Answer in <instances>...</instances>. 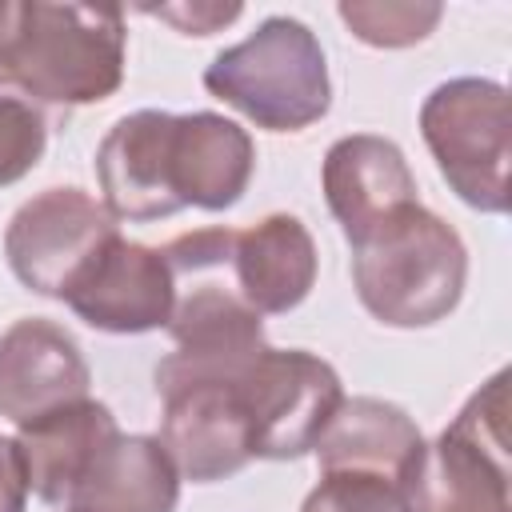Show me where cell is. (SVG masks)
Listing matches in <instances>:
<instances>
[{
  "label": "cell",
  "instance_id": "obj_10",
  "mask_svg": "<svg viewBox=\"0 0 512 512\" xmlns=\"http://www.w3.org/2000/svg\"><path fill=\"white\" fill-rule=\"evenodd\" d=\"M248 368V364H244ZM164 400L160 448L176 464L180 480L216 484L236 476L252 460L248 412L232 380H184L156 392Z\"/></svg>",
  "mask_w": 512,
  "mask_h": 512
},
{
  "label": "cell",
  "instance_id": "obj_5",
  "mask_svg": "<svg viewBox=\"0 0 512 512\" xmlns=\"http://www.w3.org/2000/svg\"><path fill=\"white\" fill-rule=\"evenodd\" d=\"M420 136L444 184L476 212H508L512 116L508 88L488 76H456L436 84L420 104Z\"/></svg>",
  "mask_w": 512,
  "mask_h": 512
},
{
  "label": "cell",
  "instance_id": "obj_12",
  "mask_svg": "<svg viewBox=\"0 0 512 512\" xmlns=\"http://www.w3.org/2000/svg\"><path fill=\"white\" fill-rule=\"evenodd\" d=\"M320 184H324L328 212L336 216L348 248H356L368 232H376L400 208L420 204L416 176L404 160V148L372 132L340 136L324 152Z\"/></svg>",
  "mask_w": 512,
  "mask_h": 512
},
{
  "label": "cell",
  "instance_id": "obj_24",
  "mask_svg": "<svg viewBox=\"0 0 512 512\" xmlns=\"http://www.w3.org/2000/svg\"><path fill=\"white\" fill-rule=\"evenodd\" d=\"M64 512H72V508H64Z\"/></svg>",
  "mask_w": 512,
  "mask_h": 512
},
{
  "label": "cell",
  "instance_id": "obj_16",
  "mask_svg": "<svg viewBox=\"0 0 512 512\" xmlns=\"http://www.w3.org/2000/svg\"><path fill=\"white\" fill-rule=\"evenodd\" d=\"M116 436H120V424H116L112 408L92 396L20 424L16 444L24 456L28 492H36L44 504L64 508L72 500L76 484L96 464V456Z\"/></svg>",
  "mask_w": 512,
  "mask_h": 512
},
{
  "label": "cell",
  "instance_id": "obj_1",
  "mask_svg": "<svg viewBox=\"0 0 512 512\" xmlns=\"http://www.w3.org/2000/svg\"><path fill=\"white\" fill-rule=\"evenodd\" d=\"M128 28L112 4L0 0V88L36 108H84L124 84Z\"/></svg>",
  "mask_w": 512,
  "mask_h": 512
},
{
  "label": "cell",
  "instance_id": "obj_20",
  "mask_svg": "<svg viewBox=\"0 0 512 512\" xmlns=\"http://www.w3.org/2000/svg\"><path fill=\"white\" fill-rule=\"evenodd\" d=\"M48 148V120L28 96L0 88V188L20 184Z\"/></svg>",
  "mask_w": 512,
  "mask_h": 512
},
{
  "label": "cell",
  "instance_id": "obj_18",
  "mask_svg": "<svg viewBox=\"0 0 512 512\" xmlns=\"http://www.w3.org/2000/svg\"><path fill=\"white\" fill-rule=\"evenodd\" d=\"M180 472L156 436H116L64 508L72 512H176Z\"/></svg>",
  "mask_w": 512,
  "mask_h": 512
},
{
  "label": "cell",
  "instance_id": "obj_8",
  "mask_svg": "<svg viewBox=\"0 0 512 512\" xmlns=\"http://www.w3.org/2000/svg\"><path fill=\"white\" fill-rule=\"evenodd\" d=\"M112 236H120V224L104 200L76 184H60L36 192L12 212L4 228V260L28 292L60 300L76 272Z\"/></svg>",
  "mask_w": 512,
  "mask_h": 512
},
{
  "label": "cell",
  "instance_id": "obj_6",
  "mask_svg": "<svg viewBox=\"0 0 512 512\" xmlns=\"http://www.w3.org/2000/svg\"><path fill=\"white\" fill-rule=\"evenodd\" d=\"M252 460H300L316 448L328 416L344 400L340 372L304 348H260L236 376Z\"/></svg>",
  "mask_w": 512,
  "mask_h": 512
},
{
  "label": "cell",
  "instance_id": "obj_9",
  "mask_svg": "<svg viewBox=\"0 0 512 512\" xmlns=\"http://www.w3.org/2000/svg\"><path fill=\"white\" fill-rule=\"evenodd\" d=\"M88 328L112 336H140L168 328L172 272L160 248L112 236L60 296Z\"/></svg>",
  "mask_w": 512,
  "mask_h": 512
},
{
  "label": "cell",
  "instance_id": "obj_17",
  "mask_svg": "<svg viewBox=\"0 0 512 512\" xmlns=\"http://www.w3.org/2000/svg\"><path fill=\"white\" fill-rule=\"evenodd\" d=\"M420 444V424L400 404L380 396H344L312 452L320 472H368L396 484Z\"/></svg>",
  "mask_w": 512,
  "mask_h": 512
},
{
  "label": "cell",
  "instance_id": "obj_19",
  "mask_svg": "<svg viewBox=\"0 0 512 512\" xmlns=\"http://www.w3.org/2000/svg\"><path fill=\"white\" fill-rule=\"evenodd\" d=\"M336 16L348 24V32L372 48H412L428 40L444 16V4L436 0H340Z\"/></svg>",
  "mask_w": 512,
  "mask_h": 512
},
{
  "label": "cell",
  "instance_id": "obj_7",
  "mask_svg": "<svg viewBox=\"0 0 512 512\" xmlns=\"http://www.w3.org/2000/svg\"><path fill=\"white\" fill-rule=\"evenodd\" d=\"M232 240L236 228H196L160 248L172 272L168 336L176 348L220 352L264 340V320L248 308L236 284Z\"/></svg>",
  "mask_w": 512,
  "mask_h": 512
},
{
  "label": "cell",
  "instance_id": "obj_15",
  "mask_svg": "<svg viewBox=\"0 0 512 512\" xmlns=\"http://www.w3.org/2000/svg\"><path fill=\"white\" fill-rule=\"evenodd\" d=\"M232 268L248 308L260 316H280L308 300L320 272V256L300 216L272 212L248 228H236Z\"/></svg>",
  "mask_w": 512,
  "mask_h": 512
},
{
  "label": "cell",
  "instance_id": "obj_21",
  "mask_svg": "<svg viewBox=\"0 0 512 512\" xmlns=\"http://www.w3.org/2000/svg\"><path fill=\"white\" fill-rule=\"evenodd\" d=\"M300 512H404L400 488L368 472H320Z\"/></svg>",
  "mask_w": 512,
  "mask_h": 512
},
{
  "label": "cell",
  "instance_id": "obj_23",
  "mask_svg": "<svg viewBox=\"0 0 512 512\" xmlns=\"http://www.w3.org/2000/svg\"><path fill=\"white\" fill-rule=\"evenodd\" d=\"M28 508V472L16 436H0V512Z\"/></svg>",
  "mask_w": 512,
  "mask_h": 512
},
{
  "label": "cell",
  "instance_id": "obj_2",
  "mask_svg": "<svg viewBox=\"0 0 512 512\" xmlns=\"http://www.w3.org/2000/svg\"><path fill=\"white\" fill-rule=\"evenodd\" d=\"M468 284L460 232L424 204L400 208L352 248V288L388 328H432L448 320Z\"/></svg>",
  "mask_w": 512,
  "mask_h": 512
},
{
  "label": "cell",
  "instance_id": "obj_11",
  "mask_svg": "<svg viewBox=\"0 0 512 512\" xmlns=\"http://www.w3.org/2000/svg\"><path fill=\"white\" fill-rule=\"evenodd\" d=\"M92 368L80 340L48 320L24 316L0 336V416L16 428L64 404L88 400Z\"/></svg>",
  "mask_w": 512,
  "mask_h": 512
},
{
  "label": "cell",
  "instance_id": "obj_22",
  "mask_svg": "<svg viewBox=\"0 0 512 512\" xmlns=\"http://www.w3.org/2000/svg\"><path fill=\"white\" fill-rule=\"evenodd\" d=\"M156 20H168L176 32L184 36H212L220 28H228L232 20H240V4H212V0H196V4H160V8H140Z\"/></svg>",
  "mask_w": 512,
  "mask_h": 512
},
{
  "label": "cell",
  "instance_id": "obj_3",
  "mask_svg": "<svg viewBox=\"0 0 512 512\" xmlns=\"http://www.w3.org/2000/svg\"><path fill=\"white\" fill-rule=\"evenodd\" d=\"M204 88L264 132H304L332 108L324 48L296 16H264L240 44L216 52Z\"/></svg>",
  "mask_w": 512,
  "mask_h": 512
},
{
  "label": "cell",
  "instance_id": "obj_4",
  "mask_svg": "<svg viewBox=\"0 0 512 512\" xmlns=\"http://www.w3.org/2000/svg\"><path fill=\"white\" fill-rule=\"evenodd\" d=\"M404 512H512L508 368L492 372L456 420L396 480Z\"/></svg>",
  "mask_w": 512,
  "mask_h": 512
},
{
  "label": "cell",
  "instance_id": "obj_14",
  "mask_svg": "<svg viewBox=\"0 0 512 512\" xmlns=\"http://www.w3.org/2000/svg\"><path fill=\"white\" fill-rule=\"evenodd\" d=\"M252 172L256 144L236 120L220 112H184L172 120L168 188L180 208L224 212L248 192Z\"/></svg>",
  "mask_w": 512,
  "mask_h": 512
},
{
  "label": "cell",
  "instance_id": "obj_13",
  "mask_svg": "<svg viewBox=\"0 0 512 512\" xmlns=\"http://www.w3.org/2000/svg\"><path fill=\"white\" fill-rule=\"evenodd\" d=\"M172 112L140 108L120 116L100 148H96V180L104 192V208L116 220L148 224L176 216L180 204L168 188V140H172Z\"/></svg>",
  "mask_w": 512,
  "mask_h": 512
}]
</instances>
